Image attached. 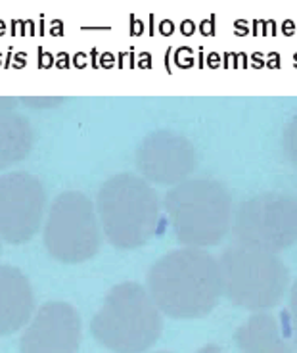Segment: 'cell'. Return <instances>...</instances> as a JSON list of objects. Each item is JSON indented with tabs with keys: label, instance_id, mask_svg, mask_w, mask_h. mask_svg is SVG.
<instances>
[{
	"label": "cell",
	"instance_id": "9",
	"mask_svg": "<svg viewBox=\"0 0 297 353\" xmlns=\"http://www.w3.org/2000/svg\"><path fill=\"white\" fill-rule=\"evenodd\" d=\"M79 313L63 301L44 303L19 340L21 353H79Z\"/></svg>",
	"mask_w": 297,
	"mask_h": 353
},
{
	"label": "cell",
	"instance_id": "6",
	"mask_svg": "<svg viewBox=\"0 0 297 353\" xmlns=\"http://www.w3.org/2000/svg\"><path fill=\"white\" fill-rule=\"evenodd\" d=\"M44 244L61 263H81L100 248V227L92 203L77 190L54 200L44 225Z\"/></svg>",
	"mask_w": 297,
	"mask_h": 353
},
{
	"label": "cell",
	"instance_id": "4",
	"mask_svg": "<svg viewBox=\"0 0 297 353\" xmlns=\"http://www.w3.org/2000/svg\"><path fill=\"white\" fill-rule=\"evenodd\" d=\"M167 215L176 239L192 246L217 244L230 229L232 202L215 181H186L167 194Z\"/></svg>",
	"mask_w": 297,
	"mask_h": 353
},
{
	"label": "cell",
	"instance_id": "8",
	"mask_svg": "<svg viewBox=\"0 0 297 353\" xmlns=\"http://www.w3.org/2000/svg\"><path fill=\"white\" fill-rule=\"evenodd\" d=\"M46 194L37 176L14 171L0 176V236L23 244L35 236L44 217Z\"/></svg>",
	"mask_w": 297,
	"mask_h": 353
},
{
	"label": "cell",
	"instance_id": "16",
	"mask_svg": "<svg viewBox=\"0 0 297 353\" xmlns=\"http://www.w3.org/2000/svg\"><path fill=\"white\" fill-rule=\"evenodd\" d=\"M198 353H223V350H221L218 345L209 344V345H203Z\"/></svg>",
	"mask_w": 297,
	"mask_h": 353
},
{
	"label": "cell",
	"instance_id": "2",
	"mask_svg": "<svg viewBox=\"0 0 297 353\" xmlns=\"http://www.w3.org/2000/svg\"><path fill=\"white\" fill-rule=\"evenodd\" d=\"M161 311L140 284L123 283L105 296L92 319V336L114 353H142L158 342Z\"/></svg>",
	"mask_w": 297,
	"mask_h": 353
},
{
	"label": "cell",
	"instance_id": "13",
	"mask_svg": "<svg viewBox=\"0 0 297 353\" xmlns=\"http://www.w3.org/2000/svg\"><path fill=\"white\" fill-rule=\"evenodd\" d=\"M234 340L240 353H291L276 319L267 313L247 319L244 327L236 330Z\"/></svg>",
	"mask_w": 297,
	"mask_h": 353
},
{
	"label": "cell",
	"instance_id": "15",
	"mask_svg": "<svg viewBox=\"0 0 297 353\" xmlns=\"http://www.w3.org/2000/svg\"><path fill=\"white\" fill-rule=\"evenodd\" d=\"M289 325H291V338L297 347V283L294 284L289 296Z\"/></svg>",
	"mask_w": 297,
	"mask_h": 353
},
{
	"label": "cell",
	"instance_id": "5",
	"mask_svg": "<svg viewBox=\"0 0 297 353\" xmlns=\"http://www.w3.org/2000/svg\"><path fill=\"white\" fill-rule=\"evenodd\" d=\"M223 292L234 305L252 311L274 307L288 288V269L269 252L236 246L218 259Z\"/></svg>",
	"mask_w": 297,
	"mask_h": 353
},
{
	"label": "cell",
	"instance_id": "3",
	"mask_svg": "<svg viewBox=\"0 0 297 353\" xmlns=\"http://www.w3.org/2000/svg\"><path fill=\"white\" fill-rule=\"evenodd\" d=\"M96 208L100 225L115 248L144 246L158 232V196L140 176H112L98 192Z\"/></svg>",
	"mask_w": 297,
	"mask_h": 353
},
{
	"label": "cell",
	"instance_id": "11",
	"mask_svg": "<svg viewBox=\"0 0 297 353\" xmlns=\"http://www.w3.org/2000/svg\"><path fill=\"white\" fill-rule=\"evenodd\" d=\"M33 309L35 298L25 274L16 267L0 265V336L27 327Z\"/></svg>",
	"mask_w": 297,
	"mask_h": 353
},
{
	"label": "cell",
	"instance_id": "14",
	"mask_svg": "<svg viewBox=\"0 0 297 353\" xmlns=\"http://www.w3.org/2000/svg\"><path fill=\"white\" fill-rule=\"evenodd\" d=\"M284 154L297 168V115L284 129Z\"/></svg>",
	"mask_w": 297,
	"mask_h": 353
},
{
	"label": "cell",
	"instance_id": "10",
	"mask_svg": "<svg viewBox=\"0 0 297 353\" xmlns=\"http://www.w3.org/2000/svg\"><path fill=\"white\" fill-rule=\"evenodd\" d=\"M196 163V152L183 134L158 131L148 134L136 154V165L148 181L158 185H176Z\"/></svg>",
	"mask_w": 297,
	"mask_h": 353
},
{
	"label": "cell",
	"instance_id": "1",
	"mask_svg": "<svg viewBox=\"0 0 297 353\" xmlns=\"http://www.w3.org/2000/svg\"><path fill=\"white\" fill-rule=\"evenodd\" d=\"M148 292L169 317H205L223 294L218 261L198 248L175 250L150 269Z\"/></svg>",
	"mask_w": 297,
	"mask_h": 353
},
{
	"label": "cell",
	"instance_id": "7",
	"mask_svg": "<svg viewBox=\"0 0 297 353\" xmlns=\"http://www.w3.org/2000/svg\"><path fill=\"white\" fill-rule=\"evenodd\" d=\"M234 239L240 246L274 254L297 242V198L257 196L234 213Z\"/></svg>",
	"mask_w": 297,
	"mask_h": 353
},
{
	"label": "cell",
	"instance_id": "12",
	"mask_svg": "<svg viewBox=\"0 0 297 353\" xmlns=\"http://www.w3.org/2000/svg\"><path fill=\"white\" fill-rule=\"evenodd\" d=\"M10 104L14 102L0 98V169L25 158L33 144L31 125Z\"/></svg>",
	"mask_w": 297,
	"mask_h": 353
},
{
	"label": "cell",
	"instance_id": "17",
	"mask_svg": "<svg viewBox=\"0 0 297 353\" xmlns=\"http://www.w3.org/2000/svg\"><path fill=\"white\" fill-rule=\"evenodd\" d=\"M158 353H167V352H158Z\"/></svg>",
	"mask_w": 297,
	"mask_h": 353
}]
</instances>
